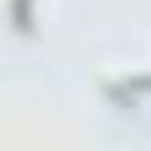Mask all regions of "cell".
<instances>
[{
	"instance_id": "1",
	"label": "cell",
	"mask_w": 151,
	"mask_h": 151,
	"mask_svg": "<svg viewBox=\"0 0 151 151\" xmlns=\"http://www.w3.org/2000/svg\"><path fill=\"white\" fill-rule=\"evenodd\" d=\"M11 27L16 32H32V0H11Z\"/></svg>"
}]
</instances>
